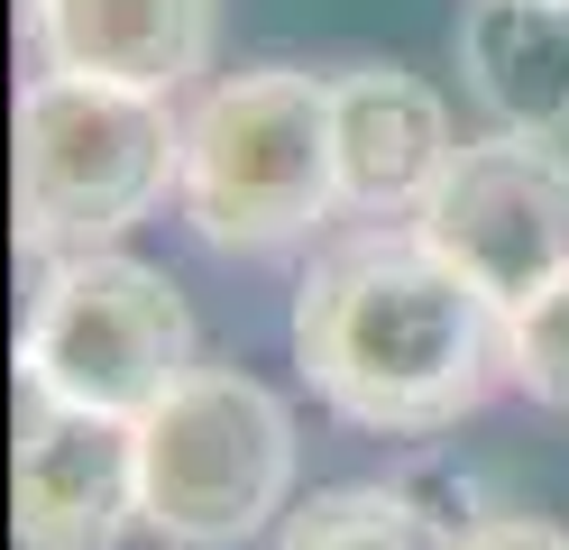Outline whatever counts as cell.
<instances>
[{
  "mask_svg": "<svg viewBox=\"0 0 569 550\" xmlns=\"http://www.w3.org/2000/svg\"><path fill=\"white\" fill-rule=\"evenodd\" d=\"M295 367L359 431L432 440L515 386V312L422 239V220H359L312 248L295 284Z\"/></svg>",
  "mask_w": 569,
  "mask_h": 550,
  "instance_id": "cell-1",
  "label": "cell"
},
{
  "mask_svg": "<svg viewBox=\"0 0 569 550\" xmlns=\"http://www.w3.org/2000/svg\"><path fill=\"white\" fill-rule=\"evenodd\" d=\"M193 239L267 257L312 239L340 211V138H331V73L248 64L221 73L184 120V174H174Z\"/></svg>",
  "mask_w": 569,
  "mask_h": 550,
  "instance_id": "cell-2",
  "label": "cell"
},
{
  "mask_svg": "<svg viewBox=\"0 0 569 550\" xmlns=\"http://www.w3.org/2000/svg\"><path fill=\"white\" fill-rule=\"evenodd\" d=\"M184 174V120L157 92L92 73H28L19 92V248L56 257L111 248Z\"/></svg>",
  "mask_w": 569,
  "mask_h": 550,
  "instance_id": "cell-3",
  "label": "cell"
},
{
  "mask_svg": "<svg viewBox=\"0 0 569 550\" xmlns=\"http://www.w3.org/2000/svg\"><path fill=\"white\" fill-rule=\"evenodd\" d=\"M295 496V413L239 367H193L138 422V523L166 550H239Z\"/></svg>",
  "mask_w": 569,
  "mask_h": 550,
  "instance_id": "cell-4",
  "label": "cell"
},
{
  "mask_svg": "<svg viewBox=\"0 0 569 550\" xmlns=\"http://www.w3.org/2000/svg\"><path fill=\"white\" fill-rule=\"evenodd\" d=\"M19 377L56 386L64 403L148 422L157 403L193 377V312L174 276L138 267V257H56L28 293V330H19Z\"/></svg>",
  "mask_w": 569,
  "mask_h": 550,
  "instance_id": "cell-5",
  "label": "cell"
},
{
  "mask_svg": "<svg viewBox=\"0 0 569 550\" xmlns=\"http://www.w3.org/2000/svg\"><path fill=\"white\" fill-rule=\"evenodd\" d=\"M413 220L469 284L523 312L532 293H551L569 276V147L542 129L469 138Z\"/></svg>",
  "mask_w": 569,
  "mask_h": 550,
  "instance_id": "cell-6",
  "label": "cell"
},
{
  "mask_svg": "<svg viewBox=\"0 0 569 550\" xmlns=\"http://www.w3.org/2000/svg\"><path fill=\"white\" fill-rule=\"evenodd\" d=\"M129 523H138V422L19 377V431H10L19 550H111Z\"/></svg>",
  "mask_w": 569,
  "mask_h": 550,
  "instance_id": "cell-7",
  "label": "cell"
},
{
  "mask_svg": "<svg viewBox=\"0 0 569 550\" xmlns=\"http://www.w3.org/2000/svg\"><path fill=\"white\" fill-rule=\"evenodd\" d=\"M331 138H340V211L359 220H413L459 157L441 92L405 64L331 73Z\"/></svg>",
  "mask_w": 569,
  "mask_h": 550,
  "instance_id": "cell-8",
  "label": "cell"
},
{
  "mask_svg": "<svg viewBox=\"0 0 569 550\" xmlns=\"http://www.w3.org/2000/svg\"><path fill=\"white\" fill-rule=\"evenodd\" d=\"M28 47L47 56V73L174 101L193 73H211L221 0H28Z\"/></svg>",
  "mask_w": 569,
  "mask_h": 550,
  "instance_id": "cell-9",
  "label": "cell"
},
{
  "mask_svg": "<svg viewBox=\"0 0 569 550\" xmlns=\"http://www.w3.org/2000/svg\"><path fill=\"white\" fill-rule=\"evenodd\" d=\"M459 73L506 129H569V0H478L459 19Z\"/></svg>",
  "mask_w": 569,
  "mask_h": 550,
  "instance_id": "cell-10",
  "label": "cell"
},
{
  "mask_svg": "<svg viewBox=\"0 0 569 550\" xmlns=\"http://www.w3.org/2000/svg\"><path fill=\"white\" fill-rule=\"evenodd\" d=\"M276 550H459V532L432 523L405 487H331L284 513Z\"/></svg>",
  "mask_w": 569,
  "mask_h": 550,
  "instance_id": "cell-11",
  "label": "cell"
},
{
  "mask_svg": "<svg viewBox=\"0 0 569 550\" xmlns=\"http://www.w3.org/2000/svg\"><path fill=\"white\" fill-rule=\"evenodd\" d=\"M515 386L551 413H569V276L515 312Z\"/></svg>",
  "mask_w": 569,
  "mask_h": 550,
  "instance_id": "cell-12",
  "label": "cell"
},
{
  "mask_svg": "<svg viewBox=\"0 0 569 550\" xmlns=\"http://www.w3.org/2000/svg\"><path fill=\"white\" fill-rule=\"evenodd\" d=\"M459 550H569V532L542 513H487L478 532H459Z\"/></svg>",
  "mask_w": 569,
  "mask_h": 550,
  "instance_id": "cell-13",
  "label": "cell"
}]
</instances>
